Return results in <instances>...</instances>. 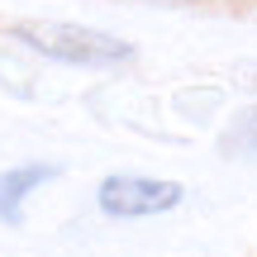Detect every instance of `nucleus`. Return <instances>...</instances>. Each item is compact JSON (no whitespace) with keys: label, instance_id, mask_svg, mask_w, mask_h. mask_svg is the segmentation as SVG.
<instances>
[{"label":"nucleus","instance_id":"nucleus-1","mask_svg":"<svg viewBox=\"0 0 257 257\" xmlns=\"http://www.w3.org/2000/svg\"><path fill=\"white\" fill-rule=\"evenodd\" d=\"M10 34L19 43H29L34 53L53 57V62H67V67H124V62H134V43L105 34V29H86V24L34 19V24H15Z\"/></svg>","mask_w":257,"mask_h":257},{"label":"nucleus","instance_id":"nucleus-2","mask_svg":"<svg viewBox=\"0 0 257 257\" xmlns=\"http://www.w3.org/2000/svg\"><path fill=\"white\" fill-rule=\"evenodd\" d=\"M186 200L181 181H167V176H134V172H114L100 181L95 191V205L110 219H153V214H167Z\"/></svg>","mask_w":257,"mask_h":257},{"label":"nucleus","instance_id":"nucleus-3","mask_svg":"<svg viewBox=\"0 0 257 257\" xmlns=\"http://www.w3.org/2000/svg\"><path fill=\"white\" fill-rule=\"evenodd\" d=\"M57 172H62L57 162H24V167L0 172V224L19 229V224H24V200L38 191V186L57 181Z\"/></svg>","mask_w":257,"mask_h":257},{"label":"nucleus","instance_id":"nucleus-4","mask_svg":"<svg viewBox=\"0 0 257 257\" xmlns=\"http://www.w3.org/2000/svg\"><path fill=\"white\" fill-rule=\"evenodd\" d=\"M219 148H224V157H248V162H257V105L233 114V124L219 134Z\"/></svg>","mask_w":257,"mask_h":257},{"label":"nucleus","instance_id":"nucleus-5","mask_svg":"<svg viewBox=\"0 0 257 257\" xmlns=\"http://www.w3.org/2000/svg\"><path fill=\"white\" fill-rule=\"evenodd\" d=\"M238 86L257 91V62H243V67H238Z\"/></svg>","mask_w":257,"mask_h":257},{"label":"nucleus","instance_id":"nucleus-6","mask_svg":"<svg viewBox=\"0 0 257 257\" xmlns=\"http://www.w3.org/2000/svg\"><path fill=\"white\" fill-rule=\"evenodd\" d=\"M162 5H186V0H162Z\"/></svg>","mask_w":257,"mask_h":257}]
</instances>
